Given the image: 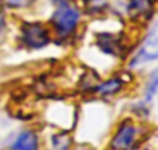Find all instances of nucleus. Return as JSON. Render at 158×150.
Returning <instances> with one entry per match:
<instances>
[{"mask_svg":"<svg viewBox=\"0 0 158 150\" xmlns=\"http://www.w3.org/2000/svg\"><path fill=\"white\" fill-rule=\"evenodd\" d=\"M79 17H81V14L75 7L69 6L65 2L60 3V6L56 10V13L53 14L52 18L56 32L60 36H67L72 33L79 22Z\"/></svg>","mask_w":158,"mask_h":150,"instance_id":"obj_1","label":"nucleus"},{"mask_svg":"<svg viewBox=\"0 0 158 150\" xmlns=\"http://www.w3.org/2000/svg\"><path fill=\"white\" fill-rule=\"evenodd\" d=\"M22 39L29 47L40 49L50 42V35L40 24H27L22 28Z\"/></svg>","mask_w":158,"mask_h":150,"instance_id":"obj_2","label":"nucleus"},{"mask_svg":"<svg viewBox=\"0 0 158 150\" xmlns=\"http://www.w3.org/2000/svg\"><path fill=\"white\" fill-rule=\"evenodd\" d=\"M136 140V128L131 121H125L121 124L118 128L117 134H115L114 139L111 142L112 149H129L133 142Z\"/></svg>","mask_w":158,"mask_h":150,"instance_id":"obj_3","label":"nucleus"},{"mask_svg":"<svg viewBox=\"0 0 158 150\" xmlns=\"http://www.w3.org/2000/svg\"><path fill=\"white\" fill-rule=\"evenodd\" d=\"M158 58V22L150 29L147 38H146L143 47L140 50L137 60L135 63H142V61H150Z\"/></svg>","mask_w":158,"mask_h":150,"instance_id":"obj_4","label":"nucleus"},{"mask_svg":"<svg viewBox=\"0 0 158 150\" xmlns=\"http://www.w3.org/2000/svg\"><path fill=\"white\" fill-rule=\"evenodd\" d=\"M151 0H131L128 10L132 17H147L151 11Z\"/></svg>","mask_w":158,"mask_h":150,"instance_id":"obj_5","label":"nucleus"},{"mask_svg":"<svg viewBox=\"0 0 158 150\" xmlns=\"http://www.w3.org/2000/svg\"><path fill=\"white\" fill-rule=\"evenodd\" d=\"M36 148H38V138L32 132L21 134L13 145V149H19V150H33Z\"/></svg>","mask_w":158,"mask_h":150,"instance_id":"obj_6","label":"nucleus"},{"mask_svg":"<svg viewBox=\"0 0 158 150\" xmlns=\"http://www.w3.org/2000/svg\"><path fill=\"white\" fill-rule=\"evenodd\" d=\"M146 101H151L158 97V68L151 72L146 85Z\"/></svg>","mask_w":158,"mask_h":150,"instance_id":"obj_7","label":"nucleus"},{"mask_svg":"<svg viewBox=\"0 0 158 150\" xmlns=\"http://www.w3.org/2000/svg\"><path fill=\"white\" fill-rule=\"evenodd\" d=\"M121 88H122V81L121 79H108L97 88V92L103 96H110L118 93L121 90Z\"/></svg>","mask_w":158,"mask_h":150,"instance_id":"obj_8","label":"nucleus"},{"mask_svg":"<svg viewBox=\"0 0 158 150\" xmlns=\"http://www.w3.org/2000/svg\"><path fill=\"white\" fill-rule=\"evenodd\" d=\"M89 3L94 10H98V8L104 7L107 4V0H89Z\"/></svg>","mask_w":158,"mask_h":150,"instance_id":"obj_9","label":"nucleus"},{"mask_svg":"<svg viewBox=\"0 0 158 150\" xmlns=\"http://www.w3.org/2000/svg\"><path fill=\"white\" fill-rule=\"evenodd\" d=\"M7 3L10 6H15V7H18V6H24L28 3V0H7Z\"/></svg>","mask_w":158,"mask_h":150,"instance_id":"obj_10","label":"nucleus"},{"mask_svg":"<svg viewBox=\"0 0 158 150\" xmlns=\"http://www.w3.org/2000/svg\"><path fill=\"white\" fill-rule=\"evenodd\" d=\"M3 32H4V21H3V18L0 17V38L3 36Z\"/></svg>","mask_w":158,"mask_h":150,"instance_id":"obj_11","label":"nucleus"}]
</instances>
